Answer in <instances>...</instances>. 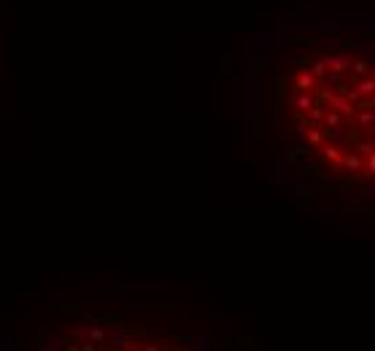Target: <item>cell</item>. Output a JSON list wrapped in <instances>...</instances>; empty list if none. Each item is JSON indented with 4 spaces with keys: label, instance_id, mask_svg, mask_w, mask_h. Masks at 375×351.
Wrapping results in <instances>:
<instances>
[{
    "label": "cell",
    "instance_id": "cell-1",
    "mask_svg": "<svg viewBox=\"0 0 375 351\" xmlns=\"http://www.w3.org/2000/svg\"><path fill=\"white\" fill-rule=\"evenodd\" d=\"M108 341H111L116 349H122V351H135V349H140L138 343H135V338L127 333V330H116L113 335H108Z\"/></svg>",
    "mask_w": 375,
    "mask_h": 351
},
{
    "label": "cell",
    "instance_id": "cell-2",
    "mask_svg": "<svg viewBox=\"0 0 375 351\" xmlns=\"http://www.w3.org/2000/svg\"><path fill=\"white\" fill-rule=\"evenodd\" d=\"M86 338H89L92 343H97V346H103V343L108 341V333H105L100 324H89V327H86Z\"/></svg>",
    "mask_w": 375,
    "mask_h": 351
},
{
    "label": "cell",
    "instance_id": "cell-3",
    "mask_svg": "<svg viewBox=\"0 0 375 351\" xmlns=\"http://www.w3.org/2000/svg\"><path fill=\"white\" fill-rule=\"evenodd\" d=\"M324 122H327V127H338V124H340V114H338V111H330V114H324Z\"/></svg>",
    "mask_w": 375,
    "mask_h": 351
},
{
    "label": "cell",
    "instance_id": "cell-4",
    "mask_svg": "<svg viewBox=\"0 0 375 351\" xmlns=\"http://www.w3.org/2000/svg\"><path fill=\"white\" fill-rule=\"evenodd\" d=\"M338 157H340V149L338 146H324V160H338Z\"/></svg>",
    "mask_w": 375,
    "mask_h": 351
},
{
    "label": "cell",
    "instance_id": "cell-5",
    "mask_svg": "<svg viewBox=\"0 0 375 351\" xmlns=\"http://www.w3.org/2000/svg\"><path fill=\"white\" fill-rule=\"evenodd\" d=\"M81 351H97V343H92L89 338H86V341H81Z\"/></svg>",
    "mask_w": 375,
    "mask_h": 351
},
{
    "label": "cell",
    "instance_id": "cell-6",
    "mask_svg": "<svg viewBox=\"0 0 375 351\" xmlns=\"http://www.w3.org/2000/svg\"><path fill=\"white\" fill-rule=\"evenodd\" d=\"M367 170L375 173V151H373V154H367Z\"/></svg>",
    "mask_w": 375,
    "mask_h": 351
},
{
    "label": "cell",
    "instance_id": "cell-7",
    "mask_svg": "<svg viewBox=\"0 0 375 351\" xmlns=\"http://www.w3.org/2000/svg\"><path fill=\"white\" fill-rule=\"evenodd\" d=\"M140 351H162L157 346V343H143V346H140Z\"/></svg>",
    "mask_w": 375,
    "mask_h": 351
},
{
    "label": "cell",
    "instance_id": "cell-8",
    "mask_svg": "<svg viewBox=\"0 0 375 351\" xmlns=\"http://www.w3.org/2000/svg\"><path fill=\"white\" fill-rule=\"evenodd\" d=\"M65 351H81V343H68V346H65Z\"/></svg>",
    "mask_w": 375,
    "mask_h": 351
},
{
    "label": "cell",
    "instance_id": "cell-9",
    "mask_svg": "<svg viewBox=\"0 0 375 351\" xmlns=\"http://www.w3.org/2000/svg\"><path fill=\"white\" fill-rule=\"evenodd\" d=\"M38 351H57L54 346H43V343H38Z\"/></svg>",
    "mask_w": 375,
    "mask_h": 351
},
{
    "label": "cell",
    "instance_id": "cell-10",
    "mask_svg": "<svg viewBox=\"0 0 375 351\" xmlns=\"http://www.w3.org/2000/svg\"><path fill=\"white\" fill-rule=\"evenodd\" d=\"M135 351H138V349H135Z\"/></svg>",
    "mask_w": 375,
    "mask_h": 351
}]
</instances>
